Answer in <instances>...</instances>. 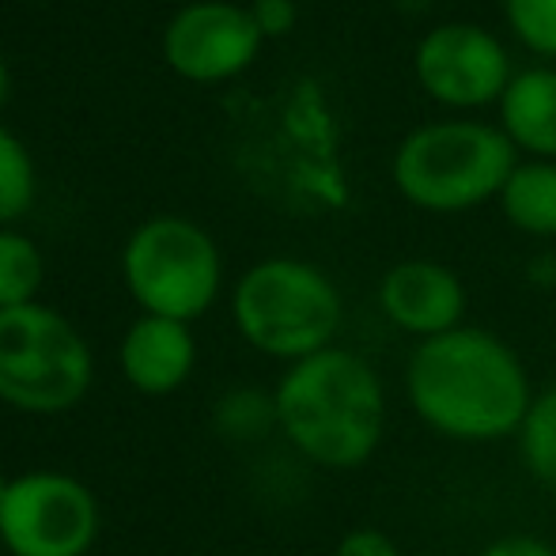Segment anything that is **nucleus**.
<instances>
[{
  "label": "nucleus",
  "mask_w": 556,
  "mask_h": 556,
  "mask_svg": "<svg viewBox=\"0 0 556 556\" xmlns=\"http://www.w3.org/2000/svg\"><path fill=\"white\" fill-rule=\"evenodd\" d=\"M216 420L235 440H257L262 432L277 428V405H273V394H262V390H235L220 402Z\"/></svg>",
  "instance_id": "f3484780"
},
{
  "label": "nucleus",
  "mask_w": 556,
  "mask_h": 556,
  "mask_svg": "<svg viewBox=\"0 0 556 556\" xmlns=\"http://www.w3.org/2000/svg\"><path fill=\"white\" fill-rule=\"evenodd\" d=\"M504 15L527 50L556 61V0H504Z\"/></svg>",
  "instance_id": "a211bd4d"
},
{
  "label": "nucleus",
  "mask_w": 556,
  "mask_h": 556,
  "mask_svg": "<svg viewBox=\"0 0 556 556\" xmlns=\"http://www.w3.org/2000/svg\"><path fill=\"white\" fill-rule=\"evenodd\" d=\"M519 454L527 473L556 496V382L530 405V417L519 432Z\"/></svg>",
  "instance_id": "2eb2a0df"
},
{
  "label": "nucleus",
  "mask_w": 556,
  "mask_h": 556,
  "mask_svg": "<svg viewBox=\"0 0 556 556\" xmlns=\"http://www.w3.org/2000/svg\"><path fill=\"white\" fill-rule=\"evenodd\" d=\"M8 484H12V481H8V477L0 473V504H4V496H8Z\"/></svg>",
  "instance_id": "5701e85b"
},
{
  "label": "nucleus",
  "mask_w": 556,
  "mask_h": 556,
  "mask_svg": "<svg viewBox=\"0 0 556 556\" xmlns=\"http://www.w3.org/2000/svg\"><path fill=\"white\" fill-rule=\"evenodd\" d=\"M417 80L435 103L454 111L500 103L511 84V58L492 30L477 23H443L432 27L417 46Z\"/></svg>",
  "instance_id": "6e6552de"
},
{
  "label": "nucleus",
  "mask_w": 556,
  "mask_h": 556,
  "mask_svg": "<svg viewBox=\"0 0 556 556\" xmlns=\"http://www.w3.org/2000/svg\"><path fill=\"white\" fill-rule=\"evenodd\" d=\"M500 129L515 148L556 163V68H522L500 99Z\"/></svg>",
  "instance_id": "f8f14e48"
},
{
  "label": "nucleus",
  "mask_w": 556,
  "mask_h": 556,
  "mask_svg": "<svg viewBox=\"0 0 556 556\" xmlns=\"http://www.w3.org/2000/svg\"><path fill=\"white\" fill-rule=\"evenodd\" d=\"M4 99H8V65L0 58V106H4Z\"/></svg>",
  "instance_id": "4be33fe9"
},
{
  "label": "nucleus",
  "mask_w": 556,
  "mask_h": 556,
  "mask_svg": "<svg viewBox=\"0 0 556 556\" xmlns=\"http://www.w3.org/2000/svg\"><path fill=\"white\" fill-rule=\"evenodd\" d=\"M35 163L23 140L0 125V227L20 220L35 205Z\"/></svg>",
  "instance_id": "dca6fc26"
},
{
  "label": "nucleus",
  "mask_w": 556,
  "mask_h": 556,
  "mask_svg": "<svg viewBox=\"0 0 556 556\" xmlns=\"http://www.w3.org/2000/svg\"><path fill=\"white\" fill-rule=\"evenodd\" d=\"M553 330H556V307H553Z\"/></svg>",
  "instance_id": "b1692460"
},
{
  "label": "nucleus",
  "mask_w": 556,
  "mask_h": 556,
  "mask_svg": "<svg viewBox=\"0 0 556 556\" xmlns=\"http://www.w3.org/2000/svg\"><path fill=\"white\" fill-rule=\"evenodd\" d=\"M519 148L489 122H432L413 129L394 152V186L425 213H466L500 198Z\"/></svg>",
  "instance_id": "20e7f679"
},
{
  "label": "nucleus",
  "mask_w": 556,
  "mask_h": 556,
  "mask_svg": "<svg viewBox=\"0 0 556 556\" xmlns=\"http://www.w3.org/2000/svg\"><path fill=\"white\" fill-rule=\"evenodd\" d=\"M405 397L425 428L454 443L519 440L534 405L522 356L481 326L417 341L405 364Z\"/></svg>",
  "instance_id": "f257e3e1"
},
{
  "label": "nucleus",
  "mask_w": 556,
  "mask_h": 556,
  "mask_svg": "<svg viewBox=\"0 0 556 556\" xmlns=\"http://www.w3.org/2000/svg\"><path fill=\"white\" fill-rule=\"evenodd\" d=\"M99 534V504L68 473L12 477L0 504V538L12 556H88Z\"/></svg>",
  "instance_id": "0eeeda50"
},
{
  "label": "nucleus",
  "mask_w": 556,
  "mask_h": 556,
  "mask_svg": "<svg viewBox=\"0 0 556 556\" xmlns=\"http://www.w3.org/2000/svg\"><path fill=\"white\" fill-rule=\"evenodd\" d=\"M273 405L280 435L323 469L367 466L387 435V387L359 352L341 344L288 364Z\"/></svg>",
  "instance_id": "f03ea898"
},
{
  "label": "nucleus",
  "mask_w": 556,
  "mask_h": 556,
  "mask_svg": "<svg viewBox=\"0 0 556 556\" xmlns=\"http://www.w3.org/2000/svg\"><path fill=\"white\" fill-rule=\"evenodd\" d=\"M262 42L250 8L231 0H198L175 12L163 30V61L182 80L220 84L250 68Z\"/></svg>",
  "instance_id": "1a4fd4ad"
},
{
  "label": "nucleus",
  "mask_w": 556,
  "mask_h": 556,
  "mask_svg": "<svg viewBox=\"0 0 556 556\" xmlns=\"http://www.w3.org/2000/svg\"><path fill=\"white\" fill-rule=\"evenodd\" d=\"M122 273L144 315L193 323L220 295L224 262L213 235L201 224L182 216H155L129 235Z\"/></svg>",
  "instance_id": "423d86ee"
},
{
  "label": "nucleus",
  "mask_w": 556,
  "mask_h": 556,
  "mask_svg": "<svg viewBox=\"0 0 556 556\" xmlns=\"http://www.w3.org/2000/svg\"><path fill=\"white\" fill-rule=\"evenodd\" d=\"M231 318L250 349L300 364L315 352L333 349L344 323V303L318 265L300 257H265L235 285Z\"/></svg>",
  "instance_id": "7ed1b4c3"
},
{
  "label": "nucleus",
  "mask_w": 556,
  "mask_h": 556,
  "mask_svg": "<svg viewBox=\"0 0 556 556\" xmlns=\"http://www.w3.org/2000/svg\"><path fill=\"white\" fill-rule=\"evenodd\" d=\"M46 280L42 250L27 239V235L0 227V311L27 307L38 303V288Z\"/></svg>",
  "instance_id": "4468645a"
},
{
  "label": "nucleus",
  "mask_w": 556,
  "mask_h": 556,
  "mask_svg": "<svg viewBox=\"0 0 556 556\" xmlns=\"http://www.w3.org/2000/svg\"><path fill=\"white\" fill-rule=\"evenodd\" d=\"M262 38H280L295 27V0H254L250 4Z\"/></svg>",
  "instance_id": "aec40b11"
},
{
  "label": "nucleus",
  "mask_w": 556,
  "mask_h": 556,
  "mask_svg": "<svg viewBox=\"0 0 556 556\" xmlns=\"http://www.w3.org/2000/svg\"><path fill=\"white\" fill-rule=\"evenodd\" d=\"M507 224L534 239H556V163H519L500 190Z\"/></svg>",
  "instance_id": "ddd939ff"
},
{
  "label": "nucleus",
  "mask_w": 556,
  "mask_h": 556,
  "mask_svg": "<svg viewBox=\"0 0 556 556\" xmlns=\"http://www.w3.org/2000/svg\"><path fill=\"white\" fill-rule=\"evenodd\" d=\"M0 553H4V538H0Z\"/></svg>",
  "instance_id": "393cba45"
},
{
  "label": "nucleus",
  "mask_w": 556,
  "mask_h": 556,
  "mask_svg": "<svg viewBox=\"0 0 556 556\" xmlns=\"http://www.w3.org/2000/svg\"><path fill=\"white\" fill-rule=\"evenodd\" d=\"M122 375L140 394H175L190 379L198 364V344H193L190 323L175 318L140 315L122 337Z\"/></svg>",
  "instance_id": "9b49d317"
},
{
  "label": "nucleus",
  "mask_w": 556,
  "mask_h": 556,
  "mask_svg": "<svg viewBox=\"0 0 556 556\" xmlns=\"http://www.w3.org/2000/svg\"><path fill=\"white\" fill-rule=\"evenodd\" d=\"M91 349L84 333L46 303L0 311V402L35 417H58L88 397Z\"/></svg>",
  "instance_id": "39448f33"
},
{
  "label": "nucleus",
  "mask_w": 556,
  "mask_h": 556,
  "mask_svg": "<svg viewBox=\"0 0 556 556\" xmlns=\"http://www.w3.org/2000/svg\"><path fill=\"white\" fill-rule=\"evenodd\" d=\"M481 556H556V545L538 534H504L484 545Z\"/></svg>",
  "instance_id": "412c9836"
},
{
  "label": "nucleus",
  "mask_w": 556,
  "mask_h": 556,
  "mask_svg": "<svg viewBox=\"0 0 556 556\" xmlns=\"http://www.w3.org/2000/svg\"><path fill=\"white\" fill-rule=\"evenodd\" d=\"M333 556H402L397 542L375 527H356L337 542Z\"/></svg>",
  "instance_id": "6ab92c4d"
},
{
  "label": "nucleus",
  "mask_w": 556,
  "mask_h": 556,
  "mask_svg": "<svg viewBox=\"0 0 556 556\" xmlns=\"http://www.w3.org/2000/svg\"><path fill=\"white\" fill-rule=\"evenodd\" d=\"M466 303L458 273L428 257H409L379 280V307L387 323L417 341L466 326Z\"/></svg>",
  "instance_id": "9d476101"
}]
</instances>
